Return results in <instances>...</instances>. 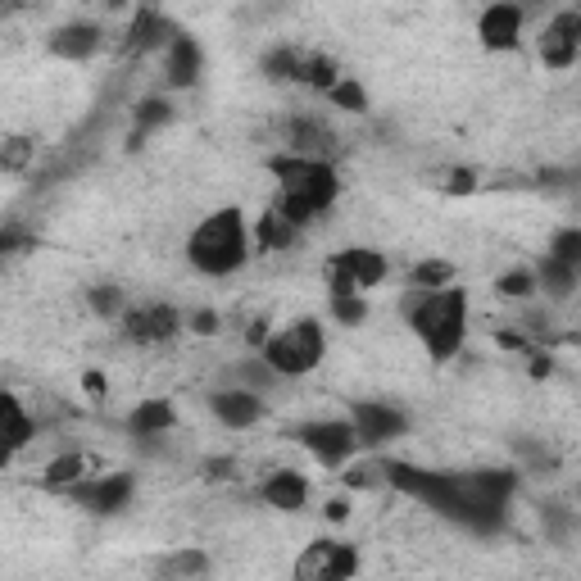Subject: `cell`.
<instances>
[{"label":"cell","mask_w":581,"mask_h":581,"mask_svg":"<svg viewBox=\"0 0 581 581\" xmlns=\"http://www.w3.org/2000/svg\"><path fill=\"white\" fill-rule=\"evenodd\" d=\"M386 482L400 486L404 495L432 504L436 513L463 522V527H477V532H495L504 518V504H509L518 477L500 473V468H482V473H423L414 463H391L386 468Z\"/></svg>","instance_id":"6da1fadb"},{"label":"cell","mask_w":581,"mask_h":581,"mask_svg":"<svg viewBox=\"0 0 581 581\" xmlns=\"http://www.w3.org/2000/svg\"><path fill=\"white\" fill-rule=\"evenodd\" d=\"M268 168L282 178V209H277V214H282L291 227L309 223V218H314L318 209L332 205L336 191H341L336 173L327 164H318V159L277 155V159H268Z\"/></svg>","instance_id":"7a4b0ae2"},{"label":"cell","mask_w":581,"mask_h":581,"mask_svg":"<svg viewBox=\"0 0 581 581\" xmlns=\"http://www.w3.org/2000/svg\"><path fill=\"white\" fill-rule=\"evenodd\" d=\"M187 255L209 277L237 273L246 264V223H241L237 209H218L214 218H205L196 227V237L187 241Z\"/></svg>","instance_id":"3957f363"},{"label":"cell","mask_w":581,"mask_h":581,"mask_svg":"<svg viewBox=\"0 0 581 581\" xmlns=\"http://www.w3.org/2000/svg\"><path fill=\"white\" fill-rule=\"evenodd\" d=\"M463 314H468L463 291L445 286V291H427V296L418 300L409 323H414V332L423 336V345L432 350V359H450L463 341Z\"/></svg>","instance_id":"277c9868"},{"label":"cell","mask_w":581,"mask_h":581,"mask_svg":"<svg viewBox=\"0 0 581 581\" xmlns=\"http://www.w3.org/2000/svg\"><path fill=\"white\" fill-rule=\"evenodd\" d=\"M318 359H323V327L314 323V318H300V323H291L282 336H273V341L264 345V364L273 368V373H309V368H318Z\"/></svg>","instance_id":"5b68a950"},{"label":"cell","mask_w":581,"mask_h":581,"mask_svg":"<svg viewBox=\"0 0 581 581\" xmlns=\"http://www.w3.org/2000/svg\"><path fill=\"white\" fill-rule=\"evenodd\" d=\"M359 568V554L350 545L336 541H314L296 559V581H350Z\"/></svg>","instance_id":"8992f818"},{"label":"cell","mask_w":581,"mask_h":581,"mask_svg":"<svg viewBox=\"0 0 581 581\" xmlns=\"http://www.w3.org/2000/svg\"><path fill=\"white\" fill-rule=\"evenodd\" d=\"M300 445H305L323 468H336V463H345L355 454L359 432H355V423H309V427H300Z\"/></svg>","instance_id":"52a82bcc"},{"label":"cell","mask_w":581,"mask_h":581,"mask_svg":"<svg viewBox=\"0 0 581 581\" xmlns=\"http://www.w3.org/2000/svg\"><path fill=\"white\" fill-rule=\"evenodd\" d=\"M581 50V10H563L545 23V37H541V60L550 69H568L577 60Z\"/></svg>","instance_id":"ba28073f"},{"label":"cell","mask_w":581,"mask_h":581,"mask_svg":"<svg viewBox=\"0 0 581 581\" xmlns=\"http://www.w3.org/2000/svg\"><path fill=\"white\" fill-rule=\"evenodd\" d=\"M69 500L82 504V509H91V513H119L123 504L132 500V477L114 473V477H100V482H82L69 491Z\"/></svg>","instance_id":"9c48e42d"},{"label":"cell","mask_w":581,"mask_h":581,"mask_svg":"<svg viewBox=\"0 0 581 581\" xmlns=\"http://www.w3.org/2000/svg\"><path fill=\"white\" fill-rule=\"evenodd\" d=\"M355 432H359V445H386L404 432V418L386 404H355Z\"/></svg>","instance_id":"30bf717a"},{"label":"cell","mask_w":581,"mask_h":581,"mask_svg":"<svg viewBox=\"0 0 581 581\" xmlns=\"http://www.w3.org/2000/svg\"><path fill=\"white\" fill-rule=\"evenodd\" d=\"M477 32H482V41L491 50H513L522 32V10L518 5H491L482 14V23H477Z\"/></svg>","instance_id":"8fae6325"},{"label":"cell","mask_w":581,"mask_h":581,"mask_svg":"<svg viewBox=\"0 0 581 581\" xmlns=\"http://www.w3.org/2000/svg\"><path fill=\"white\" fill-rule=\"evenodd\" d=\"M332 268H341L359 291H368V286H377L386 277V259L377 255V250H341V255L332 259Z\"/></svg>","instance_id":"7c38bea8"},{"label":"cell","mask_w":581,"mask_h":581,"mask_svg":"<svg viewBox=\"0 0 581 581\" xmlns=\"http://www.w3.org/2000/svg\"><path fill=\"white\" fill-rule=\"evenodd\" d=\"M286 141H291V155H300V159H318L323 164V155L332 150V132L323 128V123H314V119H296L291 128H286Z\"/></svg>","instance_id":"4fadbf2b"},{"label":"cell","mask_w":581,"mask_h":581,"mask_svg":"<svg viewBox=\"0 0 581 581\" xmlns=\"http://www.w3.org/2000/svg\"><path fill=\"white\" fill-rule=\"evenodd\" d=\"M96 46H100L96 23H69V28H60L50 37V50L64 55V60H87V55H96Z\"/></svg>","instance_id":"5bb4252c"},{"label":"cell","mask_w":581,"mask_h":581,"mask_svg":"<svg viewBox=\"0 0 581 581\" xmlns=\"http://www.w3.org/2000/svg\"><path fill=\"white\" fill-rule=\"evenodd\" d=\"M178 332V314L168 305H155V309H141V314L128 318V336L132 341H168V336Z\"/></svg>","instance_id":"9a60e30c"},{"label":"cell","mask_w":581,"mask_h":581,"mask_svg":"<svg viewBox=\"0 0 581 581\" xmlns=\"http://www.w3.org/2000/svg\"><path fill=\"white\" fill-rule=\"evenodd\" d=\"M214 414L227 427H250L264 414V404L255 400V391H223V395H214Z\"/></svg>","instance_id":"2e32d148"},{"label":"cell","mask_w":581,"mask_h":581,"mask_svg":"<svg viewBox=\"0 0 581 581\" xmlns=\"http://www.w3.org/2000/svg\"><path fill=\"white\" fill-rule=\"evenodd\" d=\"M264 500L273 504V509H305L309 486H305L300 473H273L264 482Z\"/></svg>","instance_id":"e0dca14e"},{"label":"cell","mask_w":581,"mask_h":581,"mask_svg":"<svg viewBox=\"0 0 581 581\" xmlns=\"http://www.w3.org/2000/svg\"><path fill=\"white\" fill-rule=\"evenodd\" d=\"M196 78H200V46L191 37H173L168 82H173V87H196Z\"/></svg>","instance_id":"ac0fdd59"},{"label":"cell","mask_w":581,"mask_h":581,"mask_svg":"<svg viewBox=\"0 0 581 581\" xmlns=\"http://www.w3.org/2000/svg\"><path fill=\"white\" fill-rule=\"evenodd\" d=\"M164 37H178V32H173V23H168L159 10H141L137 19H132L128 50H155Z\"/></svg>","instance_id":"d6986e66"},{"label":"cell","mask_w":581,"mask_h":581,"mask_svg":"<svg viewBox=\"0 0 581 581\" xmlns=\"http://www.w3.org/2000/svg\"><path fill=\"white\" fill-rule=\"evenodd\" d=\"M128 427L137 436H159V432H168L173 427V404H164V400H146L137 409V414L128 418Z\"/></svg>","instance_id":"ffe728a7"},{"label":"cell","mask_w":581,"mask_h":581,"mask_svg":"<svg viewBox=\"0 0 581 581\" xmlns=\"http://www.w3.org/2000/svg\"><path fill=\"white\" fill-rule=\"evenodd\" d=\"M82 468H87L82 454H60V459L41 473V486H50V491H73V486H82Z\"/></svg>","instance_id":"44dd1931"},{"label":"cell","mask_w":581,"mask_h":581,"mask_svg":"<svg viewBox=\"0 0 581 581\" xmlns=\"http://www.w3.org/2000/svg\"><path fill=\"white\" fill-rule=\"evenodd\" d=\"M0 414H5V441H10V450H23V445L32 441V432H37V427L28 423V414L19 409V400H14V395H0Z\"/></svg>","instance_id":"7402d4cb"},{"label":"cell","mask_w":581,"mask_h":581,"mask_svg":"<svg viewBox=\"0 0 581 581\" xmlns=\"http://www.w3.org/2000/svg\"><path fill=\"white\" fill-rule=\"evenodd\" d=\"M305 64H309V60H300V55H296L291 46H277V50H268V55H264V73H268V78H277V82L305 78Z\"/></svg>","instance_id":"603a6c76"},{"label":"cell","mask_w":581,"mask_h":581,"mask_svg":"<svg viewBox=\"0 0 581 581\" xmlns=\"http://www.w3.org/2000/svg\"><path fill=\"white\" fill-rule=\"evenodd\" d=\"M541 282H545L550 296H572V286H577V268H568V264H559L554 255H545L541 259Z\"/></svg>","instance_id":"cb8c5ba5"},{"label":"cell","mask_w":581,"mask_h":581,"mask_svg":"<svg viewBox=\"0 0 581 581\" xmlns=\"http://www.w3.org/2000/svg\"><path fill=\"white\" fill-rule=\"evenodd\" d=\"M205 568H209L205 554H200V550H187V554H173V559H164L159 577H164V581H182V577H200Z\"/></svg>","instance_id":"d4e9b609"},{"label":"cell","mask_w":581,"mask_h":581,"mask_svg":"<svg viewBox=\"0 0 581 581\" xmlns=\"http://www.w3.org/2000/svg\"><path fill=\"white\" fill-rule=\"evenodd\" d=\"M296 241V227L286 223L282 214H268L264 223H259V246L264 250H282V246H291Z\"/></svg>","instance_id":"484cf974"},{"label":"cell","mask_w":581,"mask_h":581,"mask_svg":"<svg viewBox=\"0 0 581 581\" xmlns=\"http://www.w3.org/2000/svg\"><path fill=\"white\" fill-rule=\"evenodd\" d=\"M550 255L559 259V264H568V268L581 273V227H563L559 237L550 241Z\"/></svg>","instance_id":"4316f807"},{"label":"cell","mask_w":581,"mask_h":581,"mask_svg":"<svg viewBox=\"0 0 581 581\" xmlns=\"http://www.w3.org/2000/svg\"><path fill=\"white\" fill-rule=\"evenodd\" d=\"M168 119H173V105H168V100H141L137 105V137L132 141H141V132H150V128H164Z\"/></svg>","instance_id":"83f0119b"},{"label":"cell","mask_w":581,"mask_h":581,"mask_svg":"<svg viewBox=\"0 0 581 581\" xmlns=\"http://www.w3.org/2000/svg\"><path fill=\"white\" fill-rule=\"evenodd\" d=\"M414 282L423 286V291H445V282H450V264H441V259H427V264L414 268Z\"/></svg>","instance_id":"f1b7e54d"},{"label":"cell","mask_w":581,"mask_h":581,"mask_svg":"<svg viewBox=\"0 0 581 581\" xmlns=\"http://www.w3.org/2000/svg\"><path fill=\"white\" fill-rule=\"evenodd\" d=\"M332 105L359 114V109H368V96H364V87H359V82H336V87H332Z\"/></svg>","instance_id":"f546056e"},{"label":"cell","mask_w":581,"mask_h":581,"mask_svg":"<svg viewBox=\"0 0 581 581\" xmlns=\"http://www.w3.org/2000/svg\"><path fill=\"white\" fill-rule=\"evenodd\" d=\"M305 82H309V87H318V91H332L341 78H336V64L332 60H309L305 64Z\"/></svg>","instance_id":"4dcf8cb0"},{"label":"cell","mask_w":581,"mask_h":581,"mask_svg":"<svg viewBox=\"0 0 581 581\" xmlns=\"http://www.w3.org/2000/svg\"><path fill=\"white\" fill-rule=\"evenodd\" d=\"M91 309H96L100 318L119 314V309H123V291H114V286H91Z\"/></svg>","instance_id":"1f68e13d"},{"label":"cell","mask_w":581,"mask_h":581,"mask_svg":"<svg viewBox=\"0 0 581 581\" xmlns=\"http://www.w3.org/2000/svg\"><path fill=\"white\" fill-rule=\"evenodd\" d=\"M495 291H500V296H513V300L532 296V273H504L500 282H495Z\"/></svg>","instance_id":"d6a6232c"},{"label":"cell","mask_w":581,"mask_h":581,"mask_svg":"<svg viewBox=\"0 0 581 581\" xmlns=\"http://www.w3.org/2000/svg\"><path fill=\"white\" fill-rule=\"evenodd\" d=\"M332 309H336V318H341V323H350V327H355V323H364V318H368V305H364V300H359V296L332 300Z\"/></svg>","instance_id":"836d02e7"},{"label":"cell","mask_w":581,"mask_h":581,"mask_svg":"<svg viewBox=\"0 0 581 581\" xmlns=\"http://www.w3.org/2000/svg\"><path fill=\"white\" fill-rule=\"evenodd\" d=\"M23 159H28V141L14 137L10 146H5V168H23Z\"/></svg>","instance_id":"e575fe53"},{"label":"cell","mask_w":581,"mask_h":581,"mask_svg":"<svg viewBox=\"0 0 581 581\" xmlns=\"http://www.w3.org/2000/svg\"><path fill=\"white\" fill-rule=\"evenodd\" d=\"M473 187H477L473 173H454V178H450V191H454V196H468Z\"/></svg>","instance_id":"d590c367"},{"label":"cell","mask_w":581,"mask_h":581,"mask_svg":"<svg viewBox=\"0 0 581 581\" xmlns=\"http://www.w3.org/2000/svg\"><path fill=\"white\" fill-rule=\"evenodd\" d=\"M196 332H200V336L218 332V318H214V314H209V309H200V314H196Z\"/></svg>","instance_id":"8d00e7d4"},{"label":"cell","mask_w":581,"mask_h":581,"mask_svg":"<svg viewBox=\"0 0 581 581\" xmlns=\"http://www.w3.org/2000/svg\"><path fill=\"white\" fill-rule=\"evenodd\" d=\"M82 386H87V395H96V400L105 395V377H100V373H87V377H82Z\"/></svg>","instance_id":"74e56055"},{"label":"cell","mask_w":581,"mask_h":581,"mask_svg":"<svg viewBox=\"0 0 581 581\" xmlns=\"http://www.w3.org/2000/svg\"><path fill=\"white\" fill-rule=\"evenodd\" d=\"M327 518H332V522H345V518H350V504H345V500H332V504H327Z\"/></svg>","instance_id":"f35d334b"},{"label":"cell","mask_w":581,"mask_h":581,"mask_svg":"<svg viewBox=\"0 0 581 581\" xmlns=\"http://www.w3.org/2000/svg\"><path fill=\"white\" fill-rule=\"evenodd\" d=\"M268 373H273V368H246V382L259 391V386H268Z\"/></svg>","instance_id":"ab89813d"},{"label":"cell","mask_w":581,"mask_h":581,"mask_svg":"<svg viewBox=\"0 0 581 581\" xmlns=\"http://www.w3.org/2000/svg\"><path fill=\"white\" fill-rule=\"evenodd\" d=\"M577 178H581V173H577Z\"/></svg>","instance_id":"60d3db41"}]
</instances>
